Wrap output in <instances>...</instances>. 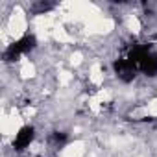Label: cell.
Listing matches in <instances>:
<instances>
[{"label":"cell","instance_id":"cell-1","mask_svg":"<svg viewBox=\"0 0 157 157\" xmlns=\"http://www.w3.org/2000/svg\"><path fill=\"white\" fill-rule=\"evenodd\" d=\"M35 44H37V41H35L33 35H24V37L19 39L17 43L10 44V48L4 52V59H6V61H15L21 54H26V52L33 50Z\"/></svg>","mask_w":157,"mask_h":157},{"label":"cell","instance_id":"cell-2","mask_svg":"<svg viewBox=\"0 0 157 157\" xmlns=\"http://www.w3.org/2000/svg\"><path fill=\"white\" fill-rule=\"evenodd\" d=\"M113 68H115V72H117V76L120 78L122 82H131L133 78H135V72L139 70L128 57H120V59H117L115 63H113Z\"/></svg>","mask_w":157,"mask_h":157},{"label":"cell","instance_id":"cell-3","mask_svg":"<svg viewBox=\"0 0 157 157\" xmlns=\"http://www.w3.org/2000/svg\"><path fill=\"white\" fill-rule=\"evenodd\" d=\"M33 137H35V129H33L32 126H24V128H21L19 133H17V137L13 139V148H15L17 151H22L24 148L30 146V142L33 140Z\"/></svg>","mask_w":157,"mask_h":157},{"label":"cell","instance_id":"cell-4","mask_svg":"<svg viewBox=\"0 0 157 157\" xmlns=\"http://www.w3.org/2000/svg\"><path fill=\"white\" fill-rule=\"evenodd\" d=\"M139 70H142L146 76H157V54H146L139 63Z\"/></svg>","mask_w":157,"mask_h":157},{"label":"cell","instance_id":"cell-5","mask_svg":"<svg viewBox=\"0 0 157 157\" xmlns=\"http://www.w3.org/2000/svg\"><path fill=\"white\" fill-rule=\"evenodd\" d=\"M52 140L56 142V146H63L65 142H67V133H63V131H54L52 133Z\"/></svg>","mask_w":157,"mask_h":157}]
</instances>
